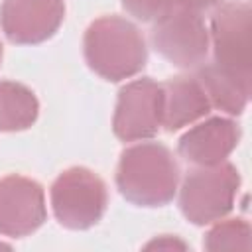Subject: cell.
Masks as SVG:
<instances>
[{
  "mask_svg": "<svg viewBox=\"0 0 252 252\" xmlns=\"http://www.w3.org/2000/svg\"><path fill=\"white\" fill-rule=\"evenodd\" d=\"M154 43L175 65H195L207 53L205 26L195 10H169L159 16Z\"/></svg>",
  "mask_w": 252,
  "mask_h": 252,
  "instance_id": "obj_5",
  "label": "cell"
},
{
  "mask_svg": "<svg viewBox=\"0 0 252 252\" xmlns=\"http://www.w3.org/2000/svg\"><path fill=\"white\" fill-rule=\"evenodd\" d=\"M106 193L102 181L85 169H71L53 185V209L57 219L71 228L94 224L104 213Z\"/></svg>",
  "mask_w": 252,
  "mask_h": 252,
  "instance_id": "obj_4",
  "label": "cell"
},
{
  "mask_svg": "<svg viewBox=\"0 0 252 252\" xmlns=\"http://www.w3.org/2000/svg\"><path fill=\"white\" fill-rule=\"evenodd\" d=\"M124 6L142 20L159 18L169 12V0H124Z\"/></svg>",
  "mask_w": 252,
  "mask_h": 252,
  "instance_id": "obj_15",
  "label": "cell"
},
{
  "mask_svg": "<svg viewBox=\"0 0 252 252\" xmlns=\"http://www.w3.org/2000/svg\"><path fill=\"white\" fill-rule=\"evenodd\" d=\"M163 120V91L152 81H138L120 94L116 134L124 140L144 138L158 130Z\"/></svg>",
  "mask_w": 252,
  "mask_h": 252,
  "instance_id": "obj_7",
  "label": "cell"
},
{
  "mask_svg": "<svg viewBox=\"0 0 252 252\" xmlns=\"http://www.w3.org/2000/svg\"><path fill=\"white\" fill-rule=\"evenodd\" d=\"M45 217L39 185L22 177H8L0 183V230L6 234H28Z\"/></svg>",
  "mask_w": 252,
  "mask_h": 252,
  "instance_id": "obj_8",
  "label": "cell"
},
{
  "mask_svg": "<svg viewBox=\"0 0 252 252\" xmlns=\"http://www.w3.org/2000/svg\"><path fill=\"white\" fill-rule=\"evenodd\" d=\"M238 144V128L222 118L209 120L181 140V154L185 159L203 165H215L230 154V150Z\"/></svg>",
  "mask_w": 252,
  "mask_h": 252,
  "instance_id": "obj_10",
  "label": "cell"
},
{
  "mask_svg": "<svg viewBox=\"0 0 252 252\" xmlns=\"http://www.w3.org/2000/svg\"><path fill=\"white\" fill-rule=\"evenodd\" d=\"M87 57L93 69L118 81L136 73L144 65V39L128 22L104 18L93 24L87 33Z\"/></svg>",
  "mask_w": 252,
  "mask_h": 252,
  "instance_id": "obj_2",
  "label": "cell"
},
{
  "mask_svg": "<svg viewBox=\"0 0 252 252\" xmlns=\"http://www.w3.org/2000/svg\"><path fill=\"white\" fill-rule=\"evenodd\" d=\"M177 165L163 146H138L124 152L118 185L124 197L140 205H163L175 193Z\"/></svg>",
  "mask_w": 252,
  "mask_h": 252,
  "instance_id": "obj_1",
  "label": "cell"
},
{
  "mask_svg": "<svg viewBox=\"0 0 252 252\" xmlns=\"http://www.w3.org/2000/svg\"><path fill=\"white\" fill-rule=\"evenodd\" d=\"M0 53H2V51H0Z\"/></svg>",
  "mask_w": 252,
  "mask_h": 252,
  "instance_id": "obj_16",
  "label": "cell"
},
{
  "mask_svg": "<svg viewBox=\"0 0 252 252\" xmlns=\"http://www.w3.org/2000/svg\"><path fill=\"white\" fill-rule=\"evenodd\" d=\"M35 98L20 85H0V128H26L35 116Z\"/></svg>",
  "mask_w": 252,
  "mask_h": 252,
  "instance_id": "obj_13",
  "label": "cell"
},
{
  "mask_svg": "<svg viewBox=\"0 0 252 252\" xmlns=\"http://www.w3.org/2000/svg\"><path fill=\"white\" fill-rule=\"evenodd\" d=\"M205 246L209 250H250V226L242 219L215 226Z\"/></svg>",
  "mask_w": 252,
  "mask_h": 252,
  "instance_id": "obj_14",
  "label": "cell"
},
{
  "mask_svg": "<svg viewBox=\"0 0 252 252\" xmlns=\"http://www.w3.org/2000/svg\"><path fill=\"white\" fill-rule=\"evenodd\" d=\"M205 112H209V96L199 81L175 77L167 83V93H163V122L169 130L181 128Z\"/></svg>",
  "mask_w": 252,
  "mask_h": 252,
  "instance_id": "obj_11",
  "label": "cell"
},
{
  "mask_svg": "<svg viewBox=\"0 0 252 252\" xmlns=\"http://www.w3.org/2000/svg\"><path fill=\"white\" fill-rule=\"evenodd\" d=\"M236 187L238 171L230 165L193 171L183 183L181 209L197 224L217 220L230 211Z\"/></svg>",
  "mask_w": 252,
  "mask_h": 252,
  "instance_id": "obj_3",
  "label": "cell"
},
{
  "mask_svg": "<svg viewBox=\"0 0 252 252\" xmlns=\"http://www.w3.org/2000/svg\"><path fill=\"white\" fill-rule=\"evenodd\" d=\"M61 16V0H6L2 24L10 39L28 43L51 35Z\"/></svg>",
  "mask_w": 252,
  "mask_h": 252,
  "instance_id": "obj_9",
  "label": "cell"
},
{
  "mask_svg": "<svg viewBox=\"0 0 252 252\" xmlns=\"http://www.w3.org/2000/svg\"><path fill=\"white\" fill-rule=\"evenodd\" d=\"M199 83L203 85L207 96L215 100L217 106L230 114H240L246 100H248V91L250 83L236 77L234 73L219 67L217 63L207 65L201 69Z\"/></svg>",
  "mask_w": 252,
  "mask_h": 252,
  "instance_id": "obj_12",
  "label": "cell"
},
{
  "mask_svg": "<svg viewBox=\"0 0 252 252\" xmlns=\"http://www.w3.org/2000/svg\"><path fill=\"white\" fill-rule=\"evenodd\" d=\"M217 65L250 83V10L246 4H226L213 20Z\"/></svg>",
  "mask_w": 252,
  "mask_h": 252,
  "instance_id": "obj_6",
  "label": "cell"
}]
</instances>
